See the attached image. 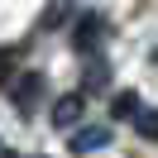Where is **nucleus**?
<instances>
[{
	"mask_svg": "<svg viewBox=\"0 0 158 158\" xmlns=\"http://www.w3.org/2000/svg\"><path fill=\"white\" fill-rule=\"evenodd\" d=\"M81 115H86V91L58 96V106H53V129H72V125H81Z\"/></svg>",
	"mask_w": 158,
	"mask_h": 158,
	"instance_id": "obj_1",
	"label": "nucleus"
},
{
	"mask_svg": "<svg viewBox=\"0 0 158 158\" xmlns=\"http://www.w3.org/2000/svg\"><path fill=\"white\" fill-rule=\"evenodd\" d=\"M110 144V125H72V153H96Z\"/></svg>",
	"mask_w": 158,
	"mask_h": 158,
	"instance_id": "obj_2",
	"label": "nucleus"
},
{
	"mask_svg": "<svg viewBox=\"0 0 158 158\" xmlns=\"http://www.w3.org/2000/svg\"><path fill=\"white\" fill-rule=\"evenodd\" d=\"M101 34H106V19H101V15H81V24L72 29V48L91 53V48L101 43Z\"/></svg>",
	"mask_w": 158,
	"mask_h": 158,
	"instance_id": "obj_3",
	"label": "nucleus"
},
{
	"mask_svg": "<svg viewBox=\"0 0 158 158\" xmlns=\"http://www.w3.org/2000/svg\"><path fill=\"white\" fill-rule=\"evenodd\" d=\"M39 96H43V77H39V72H19V81H15V110L29 115V106Z\"/></svg>",
	"mask_w": 158,
	"mask_h": 158,
	"instance_id": "obj_4",
	"label": "nucleus"
},
{
	"mask_svg": "<svg viewBox=\"0 0 158 158\" xmlns=\"http://www.w3.org/2000/svg\"><path fill=\"white\" fill-rule=\"evenodd\" d=\"M139 110V96L134 91H115V101H110V120H129Z\"/></svg>",
	"mask_w": 158,
	"mask_h": 158,
	"instance_id": "obj_5",
	"label": "nucleus"
},
{
	"mask_svg": "<svg viewBox=\"0 0 158 158\" xmlns=\"http://www.w3.org/2000/svg\"><path fill=\"white\" fill-rule=\"evenodd\" d=\"M67 10H72V0H53L48 10H43V19H39V29H58V24L67 19Z\"/></svg>",
	"mask_w": 158,
	"mask_h": 158,
	"instance_id": "obj_6",
	"label": "nucleus"
},
{
	"mask_svg": "<svg viewBox=\"0 0 158 158\" xmlns=\"http://www.w3.org/2000/svg\"><path fill=\"white\" fill-rule=\"evenodd\" d=\"M129 120H134V129H139L144 139H158V110H134Z\"/></svg>",
	"mask_w": 158,
	"mask_h": 158,
	"instance_id": "obj_7",
	"label": "nucleus"
},
{
	"mask_svg": "<svg viewBox=\"0 0 158 158\" xmlns=\"http://www.w3.org/2000/svg\"><path fill=\"white\" fill-rule=\"evenodd\" d=\"M15 58H19L15 48H0V86L10 81V72H15Z\"/></svg>",
	"mask_w": 158,
	"mask_h": 158,
	"instance_id": "obj_8",
	"label": "nucleus"
},
{
	"mask_svg": "<svg viewBox=\"0 0 158 158\" xmlns=\"http://www.w3.org/2000/svg\"><path fill=\"white\" fill-rule=\"evenodd\" d=\"M0 158H10V148H5V144H0Z\"/></svg>",
	"mask_w": 158,
	"mask_h": 158,
	"instance_id": "obj_9",
	"label": "nucleus"
}]
</instances>
